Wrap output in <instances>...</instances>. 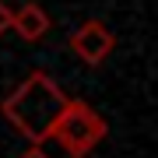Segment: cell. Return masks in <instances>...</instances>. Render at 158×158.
<instances>
[{
  "mask_svg": "<svg viewBox=\"0 0 158 158\" xmlns=\"http://www.w3.org/2000/svg\"><path fill=\"white\" fill-rule=\"evenodd\" d=\"M106 134H109V123L85 98H67V106L60 109L56 123L49 130V141H56L67 158H88L106 141Z\"/></svg>",
  "mask_w": 158,
  "mask_h": 158,
  "instance_id": "7a4b0ae2",
  "label": "cell"
},
{
  "mask_svg": "<svg viewBox=\"0 0 158 158\" xmlns=\"http://www.w3.org/2000/svg\"><path fill=\"white\" fill-rule=\"evenodd\" d=\"M67 46H70V49L77 53L85 63H88V67H98V63H106V60H109V53L116 49V35L109 32L106 25L98 21V18H88V21L81 25L77 32H70Z\"/></svg>",
  "mask_w": 158,
  "mask_h": 158,
  "instance_id": "3957f363",
  "label": "cell"
},
{
  "mask_svg": "<svg viewBox=\"0 0 158 158\" xmlns=\"http://www.w3.org/2000/svg\"><path fill=\"white\" fill-rule=\"evenodd\" d=\"M21 158H49V155H46V151H42V148H28V151H25Z\"/></svg>",
  "mask_w": 158,
  "mask_h": 158,
  "instance_id": "8992f818",
  "label": "cell"
},
{
  "mask_svg": "<svg viewBox=\"0 0 158 158\" xmlns=\"http://www.w3.org/2000/svg\"><path fill=\"white\" fill-rule=\"evenodd\" d=\"M67 106V95L46 70H32L11 95L0 102V113L32 148L49 141V130L56 123L60 109Z\"/></svg>",
  "mask_w": 158,
  "mask_h": 158,
  "instance_id": "6da1fadb",
  "label": "cell"
},
{
  "mask_svg": "<svg viewBox=\"0 0 158 158\" xmlns=\"http://www.w3.org/2000/svg\"><path fill=\"white\" fill-rule=\"evenodd\" d=\"M11 28L18 32V39L39 42V39L49 35L53 18L46 14V7H39V4H25V7H18V11H11Z\"/></svg>",
  "mask_w": 158,
  "mask_h": 158,
  "instance_id": "277c9868",
  "label": "cell"
},
{
  "mask_svg": "<svg viewBox=\"0 0 158 158\" xmlns=\"http://www.w3.org/2000/svg\"><path fill=\"white\" fill-rule=\"evenodd\" d=\"M7 28H11V11L4 7V0H0V35H4Z\"/></svg>",
  "mask_w": 158,
  "mask_h": 158,
  "instance_id": "5b68a950",
  "label": "cell"
}]
</instances>
